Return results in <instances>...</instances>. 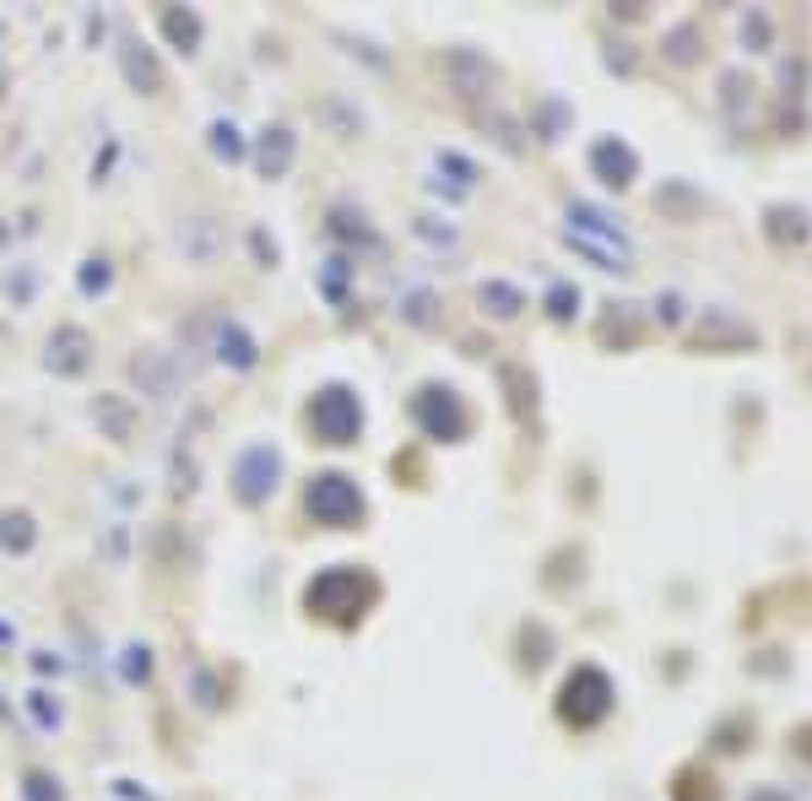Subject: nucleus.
<instances>
[{
    "label": "nucleus",
    "instance_id": "20e7f679",
    "mask_svg": "<svg viewBox=\"0 0 812 801\" xmlns=\"http://www.w3.org/2000/svg\"><path fill=\"white\" fill-rule=\"evenodd\" d=\"M82 347H87L82 330H60V336L49 341V363H54L60 374H76V368H82Z\"/></svg>",
    "mask_w": 812,
    "mask_h": 801
},
{
    "label": "nucleus",
    "instance_id": "423d86ee",
    "mask_svg": "<svg viewBox=\"0 0 812 801\" xmlns=\"http://www.w3.org/2000/svg\"><path fill=\"white\" fill-rule=\"evenodd\" d=\"M217 347H222V357H233L239 368H250V363H255V347H250V336H239V330H222V341H217Z\"/></svg>",
    "mask_w": 812,
    "mask_h": 801
},
{
    "label": "nucleus",
    "instance_id": "0eeeda50",
    "mask_svg": "<svg viewBox=\"0 0 812 801\" xmlns=\"http://www.w3.org/2000/svg\"><path fill=\"white\" fill-rule=\"evenodd\" d=\"M27 542H33V531H27V514H5V520H0V547H16V553H22Z\"/></svg>",
    "mask_w": 812,
    "mask_h": 801
},
{
    "label": "nucleus",
    "instance_id": "6e6552de",
    "mask_svg": "<svg viewBox=\"0 0 812 801\" xmlns=\"http://www.w3.org/2000/svg\"><path fill=\"white\" fill-rule=\"evenodd\" d=\"M211 136H217V153H222V158H239V142H233V125H217Z\"/></svg>",
    "mask_w": 812,
    "mask_h": 801
},
{
    "label": "nucleus",
    "instance_id": "7ed1b4c3",
    "mask_svg": "<svg viewBox=\"0 0 812 801\" xmlns=\"http://www.w3.org/2000/svg\"><path fill=\"white\" fill-rule=\"evenodd\" d=\"M277 487V456L260 445V450H250L244 461H239V493L244 498H266Z\"/></svg>",
    "mask_w": 812,
    "mask_h": 801
},
{
    "label": "nucleus",
    "instance_id": "f257e3e1",
    "mask_svg": "<svg viewBox=\"0 0 812 801\" xmlns=\"http://www.w3.org/2000/svg\"><path fill=\"white\" fill-rule=\"evenodd\" d=\"M310 423L320 428V439L347 445L357 434V401L347 390H325V396H315V406H310Z\"/></svg>",
    "mask_w": 812,
    "mask_h": 801
},
{
    "label": "nucleus",
    "instance_id": "1a4fd4ad",
    "mask_svg": "<svg viewBox=\"0 0 812 801\" xmlns=\"http://www.w3.org/2000/svg\"><path fill=\"white\" fill-rule=\"evenodd\" d=\"M27 801H60V791H49V780L33 775V780H27Z\"/></svg>",
    "mask_w": 812,
    "mask_h": 801
},
{
    "label": "nucleus",
    "instance_id": "39448f33",
    "mask_svg": "<svg viewBox=\"0 0 812 801\" xmlns=\"http://www.w3.org/2000/svg\"><path fill=\"white\" fill-rule=\"evenodd\" d=\"M288 162H293V136H288V131H266V142H260V168L277 179V173H288Z\"/></svg>",
    "mask_w": 812,
    "mask_h": 801
},
{
    "label": "nucleus",
    "instance_id": "f03ea898",
    "mask_svg": "<svg viewBox=\"0 0 812 801\" xmlns=\"http://www.w3.org/2000/svg\"><path fill=\"white\" fill-rule=\"evenodd\" d=\"M310 509H315V520H325V525H347V520H357L363 498H357V487L347 477H320L310 487Z\"/></svg>",
    "mask_w": 812,
    "mask_h": 801
}]
</instances>
